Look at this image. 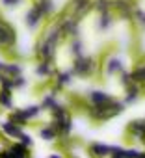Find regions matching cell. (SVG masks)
<instances>
[{"label": "cell", "instance_id": "6da1fadb", "mask_svg": "<svg viewBox=\"0 0 145 158\" xmlns=\"http://www.w3.org/2000/svg\"><path fill=\"white\" fill-rule=\"evenodd\" d=\"M24 134H26V130L23 127L11 123L10 119L0 121V136H2V139H6V141H21Z\"/></svg>", "mask_w": 145, "mask_h": 158}, {"label": "cell", "instance_id": "7a4b0ae2", "mask_svg": "<svg viewBox=\"0 0 145 158\" xmlns=\"http://www.w3.org/2000/svg\"><path fill=\"white\" fill-rule=\"evenodd\" d=\"M0 158H32V149L21 141H8Z\"/></svg>", "mask_w": 145, "mask_h": 158}, {"label": "cell", "instance_id": "3957f363", "mask_svg": "<svg viewBox=\"0 0 145 158\" xmlns=\"http://www.w3.org/2000/svg\"><path fill=\"white\" fill-rule=\"evenodd\" d=\"M86 152L89 158H112L114 156V145H108L102 141H91L86 145Z\"/></svg>", "mask_w": 145, "mask_h": 158}, {"label": "cell", "instance_id": "277c9868", "mask_svg": "<svg viewBox=\"0 0 145 158\" xmlns=\"http://www.w3.org/2000/svg\"><path fill=\"white\" fill-rule=\"evenodd\" d=\"M37 134H39V138H41L43 141H48V143H58V141H60V136H58V132L54 130V127H52L50 123L41 125Z\"/></svg>", "mask_w": 145, "mask_h": 158}, {"label": "cell", "instance_id": "5b68a950", "mask_svg": "<svg viewBox=\"0 0 145 158\" xmlns=\"http://www.w3.org/2000/svg\"><path fill=\"white\" fill-rule=\"evenodd\" d=\"M0 108H4V110L13 108V95L10 89H0Z\"/></svg>", "mask_w": 145, "mask_h": 158}, {"label": "cell", "instance_id": "8992f818", "mask_svg": "<svg viewBox=\"0 0 145 158\" xmlns=\"http://www.w3.org/2000/svg\"><path fill=\"white\" fill-rule=\"evenodd\" d=\"M48 158H69L67 154H63V152H54V154H50Z\"/></svg>", "mask_w": 145, "mask_h": 158}, {"label": "cell", "instance_id": "52a82bcc", "mask_svg": "<svg viewBox=\"0 0 145 158\" xmlns=\"http://www.w3.org/2000/svg\"><path fill=\"white\" fill-rule=\"evenodd\" d=\"M112 158H117V156H112Z\"/></svg>", "mask_w": 145, "mask_h": 158}]
</instances>
